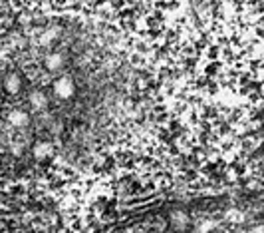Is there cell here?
Instances as JSON below:
<instances>
[{
    "instance_id": "obj_1",
    "label": "cell",
    "mask_w": 264,
    "mask_h": 233,
    "mask_svg": "<svg viewBox=\"0 0 264 233\" xmlns=\"http://www.w3.org/2000/svg\"><path fill=\"white\" fill-rule=\"evenodd\" d=\"M54 92H56V96H58V98H62V100L72 98V96H74V92H76V86H74L72 78L64 76V78L56 80V82H54Z\"/></svg>"
},
{
    "instance_id": "obj_2",
    "label": "cell",
    "mask_w": 264,
    "mask_h": 233,
    "mask_svg": "<svg viewBox=\"0 0 264 233\" xmlns=\"http://www.w3.org/2000/svg\"><path fill=\"white\" fill-rule=\"evenodd\" d=\"M8 122H10V125H14V128H24V125H28V122H30V116L24 110H12L8 114Z\"/></svg>"
},
{
    "instance_id": "obj_3",
    "label": "cell",
    "mask_w": 264,
    "mask_h": 233,
    "mask_svg": "<svg viewBox=\"0 0 264 233\" xmlns=\"http://www.w3.org/2000/svg\"><path fill=\"white\" fill-rule=\"evenodd\" d=\"M32 154H34V158H36V160H44V158H50V156L54 154V145H52L50 142H38V143L34 145Z\"/></svg>"
},
{
    "instance_id": "obj_4",
    "label": "cell",
    "mask_w": 264,
    "mask_h": 233,
    "mask_svg": "<svg viewBox=\"0 0 264 233\" xmlns=\"http://www.w3.org/2000/svg\"><path fill=\"white\" fill-rule=\"evenodd\" d=\"M171 225L175 229H187L189 227V215L185 214V211H181V209L173 211V214H171Z\"/></svg>"
},
{
    "instance_id": "obj_5",
    "label": "cell",
    "mask_w": 264,
    "mask_h": 233,
    "mask_svg": "<svg viewBox=\"0 0 264 233\" xmlns=\"http://www.w3.org/2000/svg\"><path fill=\"white\" fill-rule=\"evenodd\" d=\"M4 88H6V92L8 94H18L20 92V88H22V82H20V76L18 74H8L6 76V80H4Z\"/></svg>"
},
{
    "instance_id": "obj_6",
    "label": "cell",
    "mask_w": 264,
    "mask_h": 233,
    "mask_svg": "<svg viewBox=\"0 0 264 233\" xmlns=\"http://www.w3.org/2000/svg\"><path fill=\"white\" fill-rule=\"evenodd\" d=\"M44 64H46V68H48L50 72H56V70H60V68L64 66V56L58 54V52L48 54L46 60H44Z\"/></svg>"
},
{
    "instance_id": "obj_7",
    "label": "cell",
    "mask_w": 264,
    "mask_h": 233,
    "mask_svg": "<svg viewBox=\"0 0 264 233\" xmlns=\"http://www.w3.org/2000/svg\"><path fill=\"white\" fill-rule=\"evenodd\" d=\"M30 104H32V108H34V110H46V106H48V98H46V94H44V92L36 90V92H32V94H30Z\"/></svg>"
},
{
    "instance_id": "obj_8",
    "label": "cell",
    "mask_w": 264,
    "mask_h": 233,
    "mask_svg": "<svg viewBox=\"0 0 264 233\" xmlns=\"http://www.w3.org/2000/svg\"><path fill=\"white\" fill-rule=\"evenodd\" d=\"M58 36H60V28L58 26H50L48 30H44V34L40 36V44L42 46H50Z\"/></svg>"
},
{
    "instance_id": "obj_9",
    "label": "cell",
    "mask_w": 264,
    "mask_h": 233,
    "mask_svg": "<svg viewBox=\"0 0 264 233\" xmlns=\"http://www.w3.org/2000/svg\"><path fill=\"white\" fill-rule=\"evenodd\" d=\"M216 225H218V221H214V219H203L197 225V233H211L213 229H216Z\"/></svg>"
},
{
    "instance_id": "obj_10",
    "label": "cell",
    "mask_w": 264,
    "mask_h": 233,
    "mask_svg": "<svg viewBox=\"0 0 264 233\" xmlns=\"http://www.w3.org/2000/svg\"><path fill=\"white\" fill-rule=\"evenodd\" d=\"M227 219L232 221V223H243V221H245V215L240 214L238 209H229V211H227Z\"/></svg>"
},
{
    "instance_id": "obj_11",
    "label": "cell",
    "mask_w": 264,
    "mask_h": 233,
    "mask_svg": "<svg viewBox=\"0 0 264 233\" xmlns=\"http://www.w3.org/2000/svg\"><path fill=\"white\" fill-rule=\"evenodd\" d=\"M252 233H264V227H262V225H256V227L252 229Z\"/></svg>"
},
{
    "instance_id": "obj_12",
    "label": "cell",
    "mask_w": 264,
    "mask_h": 233,
    "mask_svg": "<svg viewBox=\"0 0 264 233\" xmlns=\"http://www.w3.org/2000/svg\"><path fill=\"white\" fill-rule=\"evenodd\" d=\"M149 233H157V231H149Z\"/></svg>"
}]
</instances>
